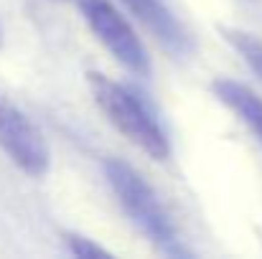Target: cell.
<instances>
[{"mask_svg": "<svg viewBox=\"0 0 262 259\" xmlns=\"http://www.w3.org/2000/svg\"><path fill=\"white\" fill-rule=\"evenodd\" d=\"M0 43H3V33H0Z\"/></svg>", "mask_w": 262, "mask_h": 259, "instance_id": "cell-9", "label": "cell"}, {"mask_svg": "<svg viewBox=\"0 0 262 259\" xmlns=\"http://www.w3.org/2000/svg\"><path fill=\"white\" fill-rule=\"evenodd\" d=\"M0 150L23 173L41 178L49 171V148L41 130L0 94Z\"/></svg>", "mask_w": 262, "mask_h": 259, "instance_id": "cell-4", "label": "cell"}, {"mask_svg": "<svg viewBox=\"0 0 262 259\" xmlns=\"http://www.w3.org/2000/svg\"><path fill=\"white\" fill-rule=\"evenodd\" d=\"M214 94L229 109H234L247 127H252V132L262 143V97H257L252 89H247L245 84H239L234 79H216Z\"/></svg>", "mask_w": 262, "mask_h": 259, "instance_id": "cell-6", "label": "cell"}, {"mask_svg": "<svg viewBox=\"0 0 262 259\" xmlns=\"http://www.w3.org/2000/svg\"><path fill=\"white\" fill-rule=\"evenodd\" d=\"M77 8L84 15L97 41L115 56L120 66L138 77L150 74V59L145 54V46L140 43L125 15L112 5V0H77Z\"/></svg>", "mask_w": 262, "mask_h": 259, "instance_id": "cell-3", "label": "cell"}, {"mask_svg": "<svg viewBox=\"0 0 262 259\" xmlns=\"http://www.w3.org/2000/svg\"><path fill=\"white\" fill-rule=\"evenodd\" d=\"M120 3L153 33V38L163 49L173 51L178 56H186L193 51L191 33L163 0H120Z\"/></svg>", "mask_w": 262, "mask_h": 259, "instance_id": "cell-5", "label": "cell"}, {"mask_svg": "<svg viewBox=\"0 0 262 259\" xmlns=\"http://www.w3.org/2000/svg\"><path fill=\"white\" fill-rule=\"evenodd\" d=\"M87 82L102 114L133 145H138L153 160H166L171 155V143H168L166 130L161 127L156 114L145 107V102L135 91H130L127 86H122L120 82H115L99 72H89Z\"/></svg>", "mask_w": 262, "mask_h": 259, "instance_id": "cell-1", "label": "cell"}, {"mask_svg": "<svg viewBox=\"0 0 262 259\" xmlns=\"http://www.w3.org/2000/svg\"><path fill=\"white\" fill-rule=\"evenodd\" d=\"M67 247L74 257H110V252L79 234H67Z\"/></svg>", "mask_w": 262, "mask_h": 259, "instance_id": "cell-8", "label": "cell"}, {"mask_svg": "<svg viewBox=\"0 0 262 259\" xmlns=\"http://www.w3.org/2000/svg\"><path fill=\"white\" fill-rule=\"evenodd\" d=\"M102 168H104V178H107L112 193L117 196V201H120L122 211L130 216V221L166 254H183V249L178 247L173 224H171L163 203L158 201L156 191L145 183V178L133 166H127L117 158H107Z\"/></svg>", "mask_w": 262, "mask_h": 259, "instance_id": "cell-2", "label": "cell"}, {"mask_svg": "<svg viewBox=\"0 0 262 259\" xmlns=\"http://www.w3.org/2000/svg\"><path fill=\"white\" fill-rule=\"evenodd\" d=\"M222 36L227 43H232V49L250 64V69L262 77V41L257 36L239 31V28H222Z\"/></svg>", "mask_w": 262, "mask_h": 259, "instance_id": "cell-7", "label": "cell"}]
</instances>
